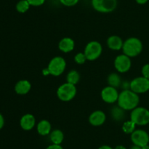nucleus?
<instances>
[{
  "label": "nucleus",
  "mask_w": 149,
  "mask_h": 149,
  "mask_svg": "<svg viewBox=\"0 0 149 149\" xmlns=\"http://www.w3.org/2000/svg\"><path fill=\"white\" fill-rule=\"evenodd\" d=\"M130 139L133 145L141 148L149 143V134L143 129H135L130 134Z\"/></svg>",
  "instance_id": "nucleus-11"
},
{
  "label": "nucleus",
  "mask_w": 149,
  "mask_h": 149,
  "mask_svg": "<svg viewBox=\"0 0 149 149\" xmlns=\"http://www.w3.org/2000/svg\"><path fill=\"white\" fill-rule=\"evenodd\" d=\"M98 149H113V148L112 147H111V146L108 145H101L100 147H99Z\"/></svg>",
  "instance_id": "nucleus-30"
},
{
  "label": "nucleus",
  "mask_w": 149,
  "mask_h": 149,
  "mask_svg": "<svg viewBox=\"0 0 149 149\" xmlns=\"http://www.w3.org/2000/svg\"><path fill=\"white\" fill-rule=\"evenodd\" d=\"M111 115L112 118L115 121H122L125 118V110L117 105V106H114L112 108L111 110Z\"/></svg>",
  "instance_id": "nucleus-18"
},
{
  "label": "nucleus",
  "mask_w": 149,
  "mask_h": 149,
  "mask_svg": "<svg viewBox=\"0 0 149 149\" xmlns=\"http://www.w3.org/2000/svg\"><path fill=\"white\" fill-rule=\"evenodd\" d=\"M59 1L63 5L66 7H73L75 6L79 1V0H59Z\"/></svg>",
  "instance_id": "nucleus-25"
},
{
  "label": "nucleus",
  "mask_w": 149,
  "mask_h": 149,
  "mask_svg": "<svg viewBox=\"0 0 149 149\" xmlns=\"http://www.w3.org/2000/svg\"><path fill=\"white\" fill-rule=\"evenodd\" d=\"M106 44L108 48L112 51H120L123 47L124 41L119 36L111 35L107 39Z\"/></svg>",
  "instance_id": "nucleus-15"
},
{
  "label": "nucleus",
  "mask_w": 149,
  "mask_h": 149,
  "mask_svg": "<svg viewBox=\"0 0 149 149\" xmlns=\"http://www.w3.org/2000/svg\"><path fill=\"white\" fill-rule=\"evenodd\" d=\"M87 60V57H86L84 52L78 53L74 56V61L77 64H84Z\"/></svg>",
  "instance_id": "nucleus-24"
},
{
  "label": "nucleus",
  "mask_w": 149,
  "mask_h": 149,
  "mask_svg": "<svg viewBox=\"0 0 149 149\" xmlns=\"http://www.w3.org/2000/svg\"><path fill=\"white\" fill-rule=\"evenodd\" d=\"M29 4L33 7H39L42 5L45 2V0H27Z\"/></svg>",
  "instance_id": "nucleus-26"
},
{
  "label": "nucleus",
  "mask_w": 149,
  "mask_h": 149,
  "mask_svg": "<svg viewBox=\"0 0 149 149\" xmlns=\"http://www.w3.org/2000/svg\"><path fill=\"white\" fill-rule=\"evenodd\" d=\"M103 52V46L96 40L89 42L84 48V53L88 61H95L101 56Z\"/></svg>",
  "instance_id": "nucleus-6"
},
{
  "label": "nucleus",
  "mask_w": 149,
  "mask_h": 149,
  "mask_svg": "<svg viewBox=\"0 0 149 149\" xmlns=\"http://www.w3.org/2000/svg\"><path fill=\"white\" fill-rule=\"evenodd\" d=\"M31 89V84L28 80H20L15 86V91L19 95L27 94Z\"/></svg>",
  "instance_id": "nucleus-16"
},
{
  "label": "nucleus",
  "mask_w": 149,
  "mask_h": 149,
  "mask_svg": "<svg viewBox=\"0 0 149 149\" xmlns=\"http://www.w3.org/2000/svg\"><path fill=\"white\" fill-rule=\"evenodd\" d=\"M66 68V61L63 57L55 56L49 61L47 69L49 71V74L55 77L61 75Z\"/></svg>",
  "instance_id": "nucleus-4"
},
{
  "label": "nucleus",
  "mask_w": 149,
  "mask_h": 149,
  "mask_svg": "<svg viewBox=\"0 0 149 149\" xmlns=\"http://www.w3.org/2000/svg\"><path fill=\"white\" fill-rule=\"evenodd\" d=\"M81 76L79 72L77 70H72L67 74L66 75V82L73 85H77L79 82Z\"/></svg>",
  "instance_id": "nucleus-21"
},
{
  "label": "nucleus",
  "mask_w": 149,
  "mask_h": 149,
  "mask_svg": "<svg viewBox=\"0 0 149 149\" xmlns=\"http://www.w3.org/2000/svg\"><path fill=\"white\" fill-rule=\"evenodd\" d=\"M77 92V89L75 85L65 82L58 88L57 96L62 102H69L75 98Z\"/></svg>",
  "instance_id": "nucleus-3"
},
{
  "label": "nucleus",
  "mask_w": 149,
  "mask_h": 149,
  "mask_svg": "<svg viewBox=\"0 0 149 149\" xmlns=\"http://www.w3.org/2000/svg\"><path fill=\"white\" fill-rule=\"evenodd\" d=\"M114 67L116 71L119 73L127 72L131 68L132 66V61L131 58L127 56L125 54L122 53L118 55L114 59Z\"/></svg>",
  "instance_id": "nucleus-9"
},
{
  "label": "nucleus",
  "mask_w": 149,
  "mask_h": 149,
  "mask_svg": "<svg viewBox=\"0 0 149 149\" xmlns=\"http://www.w3.org/2000/svg\"><path fill=\"white\" fill-rule=\"evenodd\" d=\"M119 93L116 88L108 86L103 88L100 93L102 100L108 104H113L117 102Z\"/></svg>",
  "instance_id": "nucleus-10"
},
{
  "label": "nucleus",
  "mask_w": 149,
  "mask_h": 149,
  "mask_svg": "<svg viewBox=\"0 0 149 149\" xmlns=\"http://www.w3.org/2000/svg\"><path fill=\"white\" fill-rule=\"evenodd\" d=\"M88 121L89 123L93 127H100L106 122V115L103 111L97 110L90 114Z\"/></svg>",
  "instance_id": "nucleus-12"
},
{
  "label": "nucleus",
  "mask_w": 149,
  "mask_h": 149,
  "mask_svg": "<svg viewBox=\"0 0 149 149\" xmlns=\"http://www.w3.org/2000/svg\"><path fill=\"white\" fill-rule=\"evenodd\" d=\"M141 72H142L143 77H146V78L148 79L149 80V64H145V65L143 67Z\"/></svg>",
  "instance_id": "nucleus-27"
},
{
  "label": "nucleus",
  "mask_w": 149,
  "mask_h": 149,
  "mask_svg": "<svg viewBox=\"0 0 149 149\" xmlns=\"http://www.w3.org/2000/svg\"><path fill=\"white\" fill-rule=\"evenodd\" d=\"M130 89L138 94L146 93L149 90V80L143 76L135 77L130 81Z\"/></svg>",
  "instance_id": "nucleus-8"
},
{
  "label": "nucleus",
  "mask_w": 149,
  "mask_h": 149,
  "mask_svg": "<svg viewBox=\"0 0 149 149\" xmlns=\"http://www.w3.org/2000/svg\"><path fill=\"white\" fill-rule=\"evenodd\" d=\"M130 149H142V148L140 147V146L138 145H133L132 147L130 148Z\"/></svg>",
  "instance_id": "nucleus-33"
},
{
  "label": "nucleus",
  "mask_w": 149,
  "mask_h": 149,
  "mask_svg": "<svg viewBox=\"0 0 149 149\" xmlns=\"http://www.w3.org/2000/svg\"><path fill=\"white\" fill-rule=\"evenodd\" d=\"M52 1H54V0H52Z\"/></svg>",
  "instance_id": "nucleus-35"
},
{
  "label": "nucleus",
  "mask_w": 149,
  "mask_h": 149,
  "mask_svg": "<svg viewBox=\"0 0 149 149\" xmlns=\"http://www.w3.org/2000/svg\"><path fill=\"white\" fill-rule=\"evenodd\" d=\"M113 149H127V148L125 146L122 145H116Z\"/></svg>",
  "instance_id": "nucleus-32"
},
{
  "label": "nucleus",
  "mask_w": 149,
  "mask_h": 149,
  "mask_svg": "<svg viewBox=\"0 0 149 149\" xmlns=\"http://www.w3.org/2000/svg\"><path fill=\"white\" fill-rule=\"evenodd\" d=\"M4 125V118L3 117V115L0 113V129L3 128Z\"/></svg>",
  "instance_id": "nucleus-29"
},
{
  "label": "nucleus",
  "mask_w": 149,
  "mask_h": 149,
  "mask_svg": "<svg viewBox=\"0 0 149 149\" xmlns=\"http://www.w3.org/2000/svg\"><path fill=\"white\" fill-rule=\"evenodd\" d=\"M20 127L25 131H30L33 129L36 125V118L33 114H25L20 118Z\"/></svg>",
  "instance_id": "nucleus-13"
},
{
  "label": "nucleus",
  "mask_w": 149,
  "mask_h": 149,
  "mask_svg": "<svg viewBox=\"0 0 149 149\" xmlns=\"http://www.w3.org/2000/svg\"><path fill=\"white\" fill-rule=\"evenodd\" d=\"M139 102V94L131 89H125L119 93L117 105L125 111H132L138 106Z\"/></svg>",
  "instance_id": "nucleus-1"
},
{
  "label": "nucleus",
  "mask_w": 149,
  "mask_h": 149,
  "mask_svg": "<svg viewBox=\"0 0 149 149\" xmlns=\"http://www.w3.org/2000/svg\"><path fill=\"white\" fill-rule=\"evenodd\" d=\"M92 6L98 13H110L117 7V0H92Z\"/></svg>",
  "instance_id": "nucleus-7"
},
{
  "label": "nucleus",
  "mask_w": 149,
  "mask_h": 149,
  "mask_svg": "<svg viewBox=\"0 0 149 149\" xmlns=\"http://www.w3.org/2000/svg\"><path fill=\"white\" fill-rule=\"evenodd\" d=\"M135 1H136V2L139 4H146V3H147V1H148V0H135Z\"/></svg>",
  "instance_id": "nucleus-31"
},
{
  "label": "nucleus",
  "mask_w": 149,
  "mask_h": 149,
  "mask_svg": "<svg viewBox=\"0 0 149 149\" xmlns=\"http://www.w3.org/2000/svg\"><path fill=\"white\" fill-rule=\"evenodd\" d=\"M107 83L109 84V86H113V87L116 88L117 89L118 87L122 85V79H121L120 75H119L118 73L113 72L111 73L107 77Z\"/></svg>",
  "instance_id": "nucleus-20"
},
{
  "label": "nucleus",
  "mask_w": 149,
  "mask_h": 149,
  "mask_svg": "<svg viewBox=\"0 0 149 149\" xmlns=\"http://www.w3.org/2000/svg\"><path fill=\"white\" fill-rule=\"evenodd\" d=\"M75 48V42L71 37H63L60 40L58 43V48L61 51L65 53L71 52Z\"/></svg>",
  "instance_id": "nucleus-14"
},
{
  "label": "nucleus",
  "mask_w": 149,
  "mask_h": 149,
  "mask_svg": "<svg viewBox=\"0 0 149 149\" xmlns=\"http://www.w3.org/2000/svg\"><path fill=\"white\" fill-rule=\"evenodd\" d=\"M46 149H63L61 145L51 144L46 148Z\"/></svg>",
  "instance_id": "nucleus-28"
},
{
  "label": "nucleus",
  "mask_w": 149,
  "mask_h": 149,
  "mask_svg": "<svg viewBox=\"0 0 149 149\" xmlns=\"http://www.w3.org/2000/svg\"><path fill=\"white\" fill-rule=\"evenodd\" d=\"M36 131L42 136L49 135L52 131V124L48 120H41L36 125Z\"/></svg>",
  "instance_id": "nucleus-17"
},
{
  "label": "nucleus",
  "mask_w": 149,
  "mask_h": 149,
  "mask_svg": "<svg viewBox=\"0 0 149 149\" xmlns=\"http://www.w3.org/2000/svg\"><path fill=\"white\" fill-rule=\"evenodd\" d=\"M130 120L137 126H146L149 124V110L143 107H137L131 111Z\"/></svg>",
  "instance_id": "nucleus-5"
},
{
  "label": "nucleus",
  "mask_w": 149,
  "mask_h": 149,
  "mask_svg": "<svg viewBox=\"0 0 149 149\" xmlns=\"http://www.w3.org/2000/svg\"><path fill=\"white\" fill-rule=\"evenodd\" d=\"M136 124L131 121L130 119L128 121H125V122L122 124V129L125 134H131L135 129H136Z\"/></svg>",
  "instance_id": "nucleus-22"
},
{
  "label": "nucleus",
  "mask_w": 149,
  "mask_h": 149,
  "mask_svg": "<svg viewBox=\"0 0 149 149\" xmlns=\"http://www.w3.org/2000/svg\"><path fill=\"white\" fill-rule=\"evenodd\" d=\"M49 139L52 144L61 145L64 140V134L61 129H54L49 134Z\"/></svg>",
  "instance_id": "nucleus-19"
},
{
  "label": "nucleus",
  "mask_w": 149,
  "mask_h": 149,
  "mask_svg": "<svg viewBox=\"0 0 149 149\" xmlns=\"http://www.w3.org/2000/svg\"><path fill=\"white\" fill-rule=\"evenodd\" d=\"M142 149H149V145H147L142 147Z\"/></svg>",
  "instance_id": "nucleus-34"
},
{
  "label": "nucleus",
  "mask_w": 149,
  "mask_h": 149,
  "mask_svg": "<svg viewBox=\"0 0 149 149\" xmlns=\"http://www.w3.org/2000/svg\"><path fill=\"white\" fill-rule=\"evenodd\" d=\"M30 4L27 0H20L16 4V10L20 13H25L30 8Z\"/></svg>",
  "instance_id": "nucleus-23"
},
{
  "label": "nucleus",
  "mask_w": 149,
  "mask_h": 149,
  "mask_svg": "<svg viewBox=\"0 0 149 149\" xmlns=\"http://www.w3.org/2000/svg\"><path fill=\"white\" fill-rule=\"evenodd\" d=\"M123 53L129 56L130 58H134L141 54L143 51V43L141 39L137 37H129L124 41L122 47Z\"/></svg>",
  "instance_id": "nucleus-2"
}]
</instances>
